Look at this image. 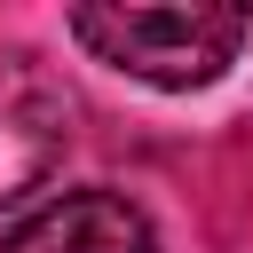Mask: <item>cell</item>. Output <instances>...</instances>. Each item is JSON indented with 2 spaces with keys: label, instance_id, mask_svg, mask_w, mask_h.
<instances>
[{
  "label": "cell",
  "instance_id": "obj_1",
  "mask_svg": "<svg viewBox=\"0 0 253 253\" xmlns=\"http://www.w3.org/2000/svg\"><path fill=\"white\" fill-rule=\"evenodd\" d=\"M71 40L126 71V79H150V87H206L237 63V47L253 40V8L237 0H174V8H126V0H79L71 16Z\"/></svg>",
  "mask_w": 253,
  "mask_h": 253
},
{
  "label": "cell",
  "instance_id": "obj_2",
  "mask_svg": "<svg viewBox=\"0 0 253 253\" xmlns=\"http://www.w3.org/2000/svg\"><path fill=\"white\" fill-rule=\"evenodd\" d=\"M71 119H79L71 87L40 55H8L0 63V213L55 182L63 150H71Z\"/></svg>",
  "mask_w": 253,
  "mask_h": 253
},
{
  "label": "cell",
  "instance_id": "obj_3",
  "mask_svg": "<svg viewBox=\"0 0 253 253\" xmlns=\"http://www.w3.org/2000/svg\"><path fill=\"white\" fill-rule=\"evenodd\" d=\"M0 253H158V229L119 190H63L55 206L24 213Z\"/></svg>",
  "mask_w": 253,
  "mask_h": 253
}]
</instances>
